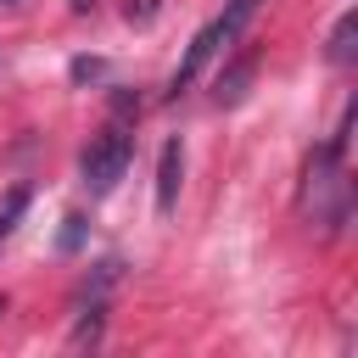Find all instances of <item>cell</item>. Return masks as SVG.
Here are the masks:
<instances>
[{
  "mask_svg": "<svg viewBox=\"0 0 358 358\" xmlns=\"http://www.w3.org/2000/svg\"><path fill=\"white\" fill-rule=\"evenodd\" d=\"M341 157H347V151L324 140V145L308 157V168H302V190H296L302 218H313L324 235H336V229L347 224V213H352V185H347Z\"/></svg>",
  "mask_w": 358,
  "mask_h": 358,
  "instance_id": "cell-1",
  "label": "cell"
},
{
  "mask_svg": "<svg viewBox=\"0 0 358 358\" xmlns=\"http://www.w3.org/2000/svg\"><path fill=\"white\" fill-rule=\"evenodd\" d=\"M252 11H257V0H229V6H224V11H218V17L190 39V50L179 56V67H173V78H168V95L190 90V84H196V73H201L224 45H235V39H241V28L252 22Z\"/></svg>",
  "mask_w": 358,
  "mask_h": 358,
  "instance_id": "cell-2",
  "label": "cell"
},
{
  "mask_svg": "<svg viewBox=\"0 0 358 358\" xmlns=\"http://www.w3.org/2000/svg\"><path fill=\"white\" fill-rule=\"evenodd\" d=\"M129 162H134V134H129L123 123H106V129L78 151V185H84L90 196H112L117 179L129 173Z\"/></svg>",
  "mask_w": 358,
  "mask_h": 358,
  "instance_id": "cell-3",
  "label": "cell"
},
{
  "mask_svg": "<svg viewBox=\"0 0 358 358\" xmlns=\"http://www.w3.org/2000/svg\"><path fill=\"white\" fill-rule=\"evenodd\" d=\"M179 185H185V145L168 140L162 157H157V213H173L179 207Z\"/></svg>",
  "mask_w": 358,
  "mask_h": 358,
  "instance_id": "cell-4",
  "label": "cell"
},
{
  "mask_svg": "<svg viewBox=\"0 0 358 358\" xmlns=\"http://www.w3.org/2000/svg\"><path fill=\"white\" fill-rule=\"evenodd\" d=\"M252 73H257V56H252V50H246V56H235V62L213 78V101H218V106H241V101H246Z\"/></svg>",
  "mask_w": 358,
  "mask_h": 358,
  "instance_id": "cell-5",
  "label": "cell"
},
{
  "mask_svg": "<svg viewBox=\"0 0 358 358\" xmlns=\"http://www.w3.org/2000/svg\"><path fill=\"white\" fill-rule=\"evenodd\" d=\"M352 39H358V17H352V11H341V17H336V28H330V50H324V56H330L336 67H347V62L358 56V45H352Z\"/></svg>",
  "mask_w": 358,
  "mask_h": 358,
  "instance_id": "cell-6",
  "label": "cell"
},
{
  "mask_svg": "<svg viewBox=\"0 0 358 358\" xmlns=\"http://www.w3.org/2000/svg\"><path fill=\"white\" fill-rule=\"evenodd\" d=\"M28 201H34V190H28V185H11V190H6V201H0V241H11L17 218L28 213Z\"/></svg>",
  "mask_w": 358,
  "mask_h": 358,
  "instance_id": "cell-7",
  "label": "cell"
},
{
  "mask_svg": "<svg viewBox=\"0 0 358 358\" xmlns=\"http://www.w3.org/2000/svg\"><path fill=\"white\" fill-rule=\"evenodd\" d=\"M84 235H90V218H84V213H67V218H62L56 246H62V252H78V246H84Z\"/></svg>",
  "mask_w": 358,
  "mask_h": 358,
  "instance_id": "cell-8",
  "label": "cell"
},
{
  "mask_svg": "<svg viewBox=\"0 0 358 358\" xmlns=\"http://www.w3.org/2000/svg\"><path fill=\"white\" fill-rule=\"evenodd\" d=\"M106 73V62H95V56H78L73 62V84H90V78H101Z\"/></svg>",
  "mask_w": 358,
  "mask_h": 358,
  "instance_id": "cell-9",
  "label": "cell"
},
{
  "mask_svg": "<svg viewBox=\"0 0 358 358\" xmlns=\"http://www.w3.org/2000/svg\"><path fill=\"white\" fill-rule=\"evenodd\" d=\"M157 11H162V0H129V6H123V17H129V22H151Z\"/></svg>",
  "mask_w": 358,
  "mask_h": 358,
  "instance_id": "cell-10",
  "label": "cell"
},
{
  "mask_svg": "<svg viewBox=\"0 0 358 358\" xmlns=\"http://www.w3.org/2000/svg\"><path fill=\"white\" fill-rule=\"evenodd\" d=\"M73 11H95V0H73Z\"/></svg>",
  "mask_w": 358,
  "mask_h": 358,
  "instance_id": "cell-11",
  "label": "cell"
},
{
  "mask_svg": "<svg viewBox=\"0 0 358 358\" xmlns=\"http://www.w3.org/2000/svg\"><path fill=\"white\" fill-rule=\"evenodd\" d=\"M0 313H6V291H0Z\"/></svg>",
  "mask_w": 358,
  "mask_h": 358,
  "instance_id": "cell-12",
  "label": "cell"
},
{
  "mask_svg": "<svg viewBox=\"0 0 358 358\" xmlns=\"http://www.w3.org/2000/svg\"><path fill=\"white\" fill-rule=\"evenodd\" d=\"M0 6H17V0H0Z\"/></svg>",
  "mask_w": 358,
  "mask_h": 358,
  "instance_id": "cell-13",
  "label": "cell"
}]
</instances>
